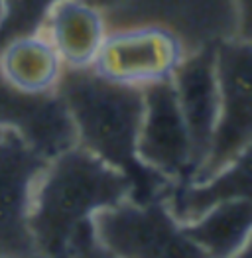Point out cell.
I'll return each instance as SVG.
<instances>
[{"instance_id":"6da1fadb","label":"cell","mask_w":252,"mask_h":258,"mask_svg":"<svg viewBox=\"0 0 252 258\" xmlns=\"http://www.w3.org/2000/svg\"><path fill=\"white\" fill-rule=\"evenodd\" d=\"M55 91L73 120L77 146L124 173L132 183V201L146 203L164 195L171 181L148 170L136 156L142 87L108 81L93 67H63Z\"/></svg>"},{"instance_id":"7a4b0ae2","label":"cell","mask_w":252,"mask_h":258,"mask_svg":"<svg viewBox=\"0 0 252 258\" xmlns=\"http://www.w3.org/2000/svg\"><path fill=\"white\" fill-rule=\"evenodd\" d=\"M130 195V179L95 154L77 144L57 154L47 162L32 197L30 233L36 250L49 258H71L75 233L95 213Z\"/></svg>"},{"instance_id":"3957f363","label":"cell","mask_w":252,"mask_h":258,"mask_svg":"<svg viewBox=\"0 0 252 258\" xmlns=\"http://www.w3.org/2000/svg\"><path fill=\"white\" fill-rule=\"evenodd\" d=\"M103 16L106 30L162 26L181 40L185 53L231 38L250 40L236 0H118Z\"/></svg>"},{"instance_id":"277c9868","label":"cell","mask_w":252,"mask_h":258,"mask_svg":"<svg viewBox=\"0 0 252 258\" xmlns=\"http://www.w3.org/2000/svg\"><path fill=\"white\" fill-rule=\"evenodd\" d=\"M97 240L120 258H209L169 213L162 197L122 203L93 215Z\"/></svg>"},{"instance_id":"5b68a950","label":"cell","mask_w":252,"mask_h":258,"mask_svg":"<svg viewBox=\"0 0 252 258\" xmlns=\"http://www.w3.org/2000/svg\"><path fill=\"white\" fill-rule=\"evenodd\" d=\"M215 69L219 83V116L211 150L201 168L187 181H201L221 172L250 148L252 95L250 40L231 38L215 45Z\"/></svg>"},{"instance_id":"8992f818","label":"cell","mask_w":252,"mask_h":258,"mask_svg":"<svg viewBox=\"0 0 252 258\" xmlns=\"http://www.w3.org/2000/svg\"><path fill=\"white\" fill-rule=\"evenodd\" d=\"M185 57L181 40L162 26H124L106 30L93 69L108 81L146 87L171 79Z\"/></svg>"},{"instance_id":"52a82bcc","label":"cell","mask_w":252,"mask_h":258,"mask_svg":"<svg viewBox=\"0 0 252 258\" xmlns=\"http://www.w3.org/2000/svg\"><path fill=\"white\" fill-rule=\"evenodd\" d=\"M47 162L16 130L0 126V258H28L36 252L30 209Z\"/></svg>"},{"instance_id":"ba28073f","label":"cell","mask_w":252,"mask_h":258,"mask_svg":"<svg viewBox=\"0 0 252 258\" xmlns=\"http://www.w3.org/2000/svg\"><path fill=\"white\" fill-rule=\"evenodd\" d=\"M144 112L136 156L148 170L169 181H187L193 173L191 140L171 79L142 87Z\"/></svg>"},{"instance_id":"9c48e42d","label":"cell","mask_w":252,"mask_h":258,"mask_svg":"<svg viewBox=\"0 0 252 258\" xmlns=\"http://www.w3.org/2000/svg\"><path fill=\"white\" fill-rule=\"evenodd\" d=\"M0 126L16 130L45 160L77 144V134L57 91L26 93L0 75Z\"/></svg>"},{"instance_id":"30bf717a","label":"cell","mask_w":252,"mask_h":258,"mask_svg":"<svg viewBox=\"0 0 252 258\" xmlns=\"http://www.w3.org/2000/svg\"><path fill=\"white\" fill-rule=\"evenodd\" d=\"M177 105L191 140L193 173L201 168L211 150L219 116V83L215 69V45L185 53L171 75ZM191 173V175H193ZM191 179V177H189Z\"/></svg>"},{"instance_id":"8fae6325","label":"cell","mask_w":252,"mask_h":258,"mask_svg":"<svg viewBox=\"0 0 252 258\" xmlns=\"http://www.w3.org/2000/svg\"><path fill=\"white\" fill-rule=\"evenodd\" d=\"M42 34L63 67H91L106 36L105 16L87 0H59L49 10Z\"/></svg>"},{"instance_id":"7c38bea8","label":"cell","mask_w":252,"mask_h":258,"mask_svg":"<svg viewBox=\"0 0 252 258\" xmlns=\"http://www.w3.org/2000/svg\"><path fill=\"white\" fill-rule=\"evenodd\" d=\"M250 148L221 172L201 181H171L162 195L169 213L181 225L203 217L213 207L250 197Z\"/></svg>"},{"instance_id":"4fadbf2b","label":"cell","mask_w":252,"mask_h":258,"mask_svg":"<svg viewBox=\"0 0 252 258\" xmlns=\"http://www.w3.org/2000/svg\"><path fill=\"white\" fill-rule=\"evenodd\" d=\"M61 69L57 51L42 32L12 40L0 49V75L26 93L53 91Z\"/></svg>"},{"instance_id":"5bb4252c","label":"cell","mask_w":252,"mask_h":258,"mask_svg":"<svg viewBox=\"0 0 252 258\" xmlns=\"http://www.w3.org/2000/svg\"><path fill=\"white\" fill-rule=\"evenodd\" d=\"M252 201L232 199L213 207L203 217L185 223L187 237L209 258H231L250 242Z\"/></svg>"},{"instance_id":"9a60e30c","label":"cell","mask_w":252,"mask_h":258,"mask_svg":"<svg viewBox=\"0 0 252 258\" xmlns=\"http://www.w3.org/2000/svg\"><path fill=\"white\" fill-rule=\"evenodd\" d=\"M59 0H0V49L12 40L40 34Z\"/></svg>"},{"instance_id":"2e32d148","label":"cell","mask_w":252,"mask_h":258,"mask_svg":"<svg viewBox=\"0 0 252 258\" xmlns=\"http://www.w3.org/2000/svg\"><path fill=\"white\" fill-rule=\"evenodd\" d=\"M69 256L71 258H120L112 254L108 248H105L97 237L93 229V221L85 223L83 227L75 233L69 244Z\"/></svg>"},{"instance_id":"e0dca14e","label":"cell","mask_w":252,"mask_h":258,"mask_svg":"<svg viewBox=\"0 0 252 258\" xmlns=\"http://www.w3.org/2000/svg\"><path fill=\"white\" fill-rule=\"evenodd\" d=\"M87 2H89V4H93L95 8H99L103 14H106L108 10H112V8L116 6V2H118V0H87Z\"/></svg>"},{"instance_id":"ac0fdd59","label":"cell","mask_w":252,"mask_h":258,"mask_svg":"<svg viewBox=\"0 0 252 258\" xmlns=\"http://www.w3.org/2000/svg\"><path fill=\"white\" fill-rule=\"evenodd\" d=\"M231 258H250V242H246L236 254H232Z\"/></svg>"}]
</instances>
